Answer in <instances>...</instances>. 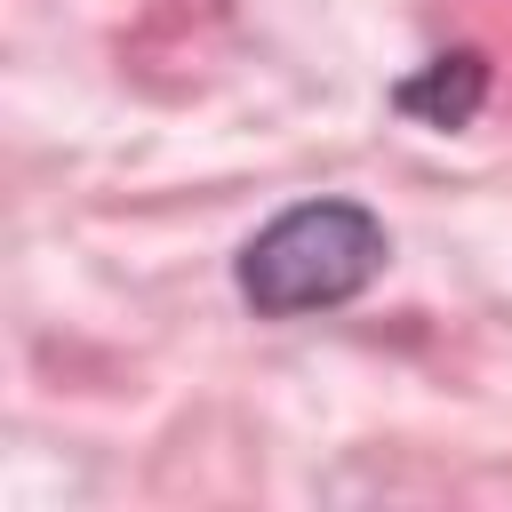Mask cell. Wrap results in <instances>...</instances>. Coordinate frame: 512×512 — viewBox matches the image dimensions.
I'll list each match as a JSON object with an SVG mask.
<instances>
[{
  "instance_id": "6da1fadb",
  "label": "cell",
  "mask_w": 512,
  "mask_h": 512,
  "mask_svg": "<svg viewBox=\"0 0 512 512\" xmlns=\"http://www.w3.org/2000/svg\"><path fill=\"white\" fill-rule=\"evenodd\" d=\"M384 256L392 240L360 200H304L240 248V296L264 320H304V312L352 304L384 272Z\"/></svg>"
},
{
  "instance_id": "7a4b0ae2",
  "label": "cell",
  "mask_w": 512,
  "mask_h": 512,
  "mask_svg": "<svg viewBox=\"0 0 512 512\" xmlns=\"http://www.w3.org/2000/svg\"><path fill=\"white\" fill-rule=\"evenodd\" d=\"M480 96H488V64H480L472 48L432 56L416 80H400V88H392V104H400V112H416V120H432V128H464V120L480 112Z\"/></svg>"
}]
</instances>
